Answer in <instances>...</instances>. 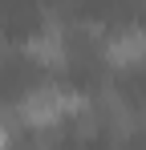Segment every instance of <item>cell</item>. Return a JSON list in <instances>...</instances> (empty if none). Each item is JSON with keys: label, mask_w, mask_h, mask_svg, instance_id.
<instances>
[{"label": "cell", "mask_w": 146, "mask_h": 150, "mask_svg": "<svg viewBox=\"0 0 146 150\" xmlns=\"http://www.w3.org/2000/svg\"><path fill=\"white\" fill-rule=\"evenodd\" d=\"M85 110V98L81 93H69V89H57V85H37L33 93H24V101L16 105V118L37 130L45 126H57L69 114H81Z\"/></svg>", "instance_id": "obj_1"}, {"label": "cell", "mask_w": 146, "mask_h": 150, "mask_svg": "<svg viewBox=\"0 0 146 150\" xmlns=\"http://www.w3.org/2000/svg\"><path fill=\"white\" fill-rule=\"evenodd\" d=\"M106 61L118 65V69H138V65H146V28L114 33V37L106 41Z\"/></svg>", "instance_id": "obj_2"}, {"label": "cell", "mask_w": 146, "mask_h": 150, "mask_svg": "<svg viewBox=\"0 0 146 150\" xmlns=\"http://www.w3.org/2000/svg\"><path fill=\"white\" fill-rule=\"evenodd\" d=\"M24 57L37 61V65H49V69L65 65V41H61V28H57V25L37 28V33L24 41Z\"/></svg>", "instance_id": "obj_3"}]
</instances>
